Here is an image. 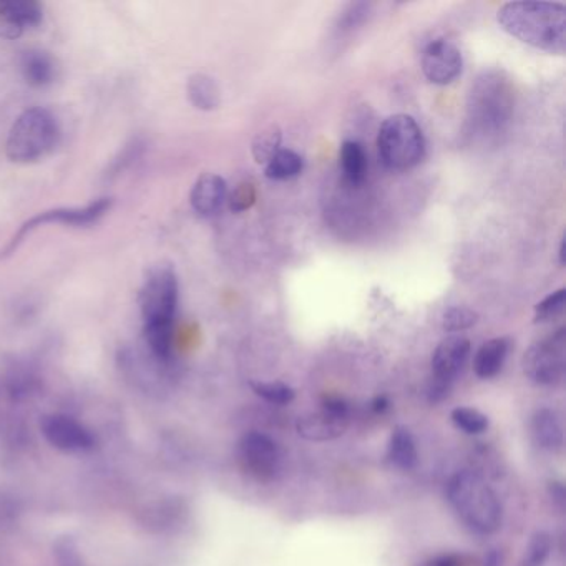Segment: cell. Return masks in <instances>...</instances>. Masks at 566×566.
I'll return each instance as SVG.
<instances>
[{"instance_id":"cell-1","label":"cell","mask_w":566,"mask_h":566,"mask_svg":"<svg viewBox=\"0 0 566 566\" xmlns=\"http://www.w3.org/2000/svg\"><path fill=\"white\" fill-rule=\"evenodd\" d=\"M500 28L548 54L566 51V8L558 2H506L496 14Z\"/></svg>"},{"instance_id":"cell-2","label":"cell","mask_w":566,"mask_h":566,"mask_svg":"<svg viewBox=\"0 0 566 566\" xmlns=\"http://www.w3.org/2000/svg\"><path fill=\"white\" fill-rule=\"evenodd\" d=\"M515 108L512 82L499 71L483 72L467 98V127L479 138H495L506 130Z\"/></svg>"},{"instance_id":"cell-3","label":"cell","mask_w":566,"mask_h":566,"mask_svg":"<svg viewBox=\"0 0 566 566\" xmlns=\"http://www.w3.org/2000/svg\"><path fill=\"white\" fill-rule=\"evenodd\" d=\"M447 500L465 526L479 535H492L502 526L499 495L479 473L470 470L453 473L447 483Z\"/></svg>"},{"instance_id":"cell-4","label":"cell","mask_w":566,"mask_h":566,"mask_svg":"<svg viewBox=\"0 0 566 566\" xmlns=\"http://www.w3.org/2000/svg\"><path fill=\"white\" fill-rule=\"evenodd\" d=\"M61 137L57 118L48 108H29L12 125L6 154L14 164H34L51 154Z\"/></svg>"},{"instance_id":"cell-5","label":"cell","mask_w":566,"mask_h":566,"mask_svg":"<svg viewBox=\"0 0 566 566\" xmlns=\"http://www.w3.org/2000/svg\"><path fill=\"white\" fill-rule=\"evenodd\" d=\"M377 148L389 170L407 171L417 167L426 155V138L410 115H392L380 125Z\"/></svg>"},{"instance_id":"cell-6","label":"cell","mask_w":566,"mask_h":566,"mask_svg":"<svg viewBox=\"0 0 566 566\" xmlns=\"http://www.w3.org/2000/svg\"><path fill=\"white\" fill-rule=\"evenodd\" d=\"M178 296H180V286H178L174 268L168 264L151 268L140 290L144 331L175 329Z\"/></svg>"},{"instance_id":"cell-7","label":"cell","mask_w":566,"mask_h":566,"mask_svg":"<svg viewBox=\"0 0 566 566\" xmlns=\"http://www.w3.org/2000/svg\"><path fill=\"white\" fill-rule=\"evenodd\" d=\"M565 329L533 344L523 357V370L536 386H556L565 376Z\"/></svg>"},{"instance_id":"cell-8","label":"cell","mask_w":566,"mask_h":566,"mask_svg":"<svg viewBox=\"0 0 566 566\" xmlns=\"http://www.w3.org/2000/svg\"><path fill=\"white\" fill-rule=\"evenodd\" d=\"M114 200L112 198H101L95 200L94 203L87 205L84 208H57V210L44 211V213L35 214L31 220L22 224L21 230L18 231L12 238L9 247L6 248L4 256L15 253L22 241L38 230V228L45 227V224H69V227H88V224L97 223L101 218L111 211Z\"/></svg>"},{"instance_id":"cell-9","label":"cell","mask_w":566,"mask_h":566,"mask_svg":"<svg viewBox=\"0 0 566 566\" xmlns=\"http://www.w3.org/2000/svg\"><path fill=\"white\" fill-rule=\"evenodd\" d=\"M349 422V403L340 397H326L321 410L304 413L297 419L296 430L310 442H331L346 433Z\"/></svg>"},{"instance_id":"cell-10","label":"cell","mask_w":566,"mask_h":566,"mask_svg":"<svg viewBox=\"0 0 566 566\" xmlns=\"http://www.w3.org/2000/svg\"><path fill=\"white\" fill-rule=\"evenodd\" d=\"M238 462L248 475L270 482L281 470L280 446L266 433L251 430L238 442Z\"/></svg>"},{"instance_id":"cell-11","label":"cell","mask_w":566,"mask_h":566,"mask_svg":"<svg viewBox=\"0 0 566 566\" xmlns=\"http://www.w3.org/2000/svg\"><path fill=\"white\" fill-rule=\"evenodd\" d=\"M41 432L54 449L65 453H87L97 446L92 430L65 413L45 416L41 422Z\"/></svg>"},{"instance_id":"cell-12","label":"cell","mask_w":566,"mask_h":566,"mask_svg":"<svg viewBox=\"0 0 566 566\" xmlns=\"http://www.w3.org/2000/svg\"><path fill=\"white\" fill-rule=\"evenodd\" d=\"M463 59L455 44L447 39H437L427 45L422 55V72L433 85H450L460 77Z\"/></svg>"},{"instance_id":"cell-13","label":"cell","mask_w":566,"mask_h":566,"mask_svg":"<svg viewBox=\"0 0 566 566\" xmlns=\"http://www.w3.org/2000/svg\"><path fill=\"white\" fill-rule=\"evenodd\" d=\"M470 340L463 336H449L433 350L432 379L453 386L470 356Z\"/></svg>"},{"instance_id":"cell-14","label":"cell","mask_w":566,"mask_h":566,"mask_svg":"<svg viewBox=\"0 0 566 566\" xmlns=\"http://www.w3.org/2000/svg\"><path fill=\"white\" fill-rule=\"evenodd\" d=\"M42 19L44 11L34 0L0 2V32L6 38H19L25 29L38 28Z\"/></svg>"},{"instance_id":"cell-15","label":"cell","mask_w":566,"mask_h":566,"mask_svg":"<svg viewBox=\"0 0 566 566\" xmlns=\"http://www.w3.org/2000/svg\"><path fill=\"white\" fill-rule=\"evenodd\" d=\"M228 200V185L220 175L205 174L191 190L190 201L200 217L211 218L220 213Z\"/></svg>"},{"instance_id":"cell-16","label":"cell","mask_w":566,"mask_h":566,"mask_svg":"<svg viewBox=\"0 0 566 566\" xmlns=\"http://www.w3.org/2000/svg\"><path fill=\"white\" fill-rule=\"evenodd\" d=\"M532 433L542 449L548 452L563 449V423L555 410L548 407L536 410L532 417Z\"/></svg>"},{"instance_id":"cell-17","label":"cell","mask_w":566,"mask_h":566,"mask_svg":"<svg viewBox=\"0 0 566 566\" xmlns=\"http://www.w3.org/2000/svg\"><path fill=\"white\" fill-rule=\"evenodd\" d=\"M510 340L506 337H495L486 340L473 359V370L480 379H492L499 376L500 370L505 366L506 356H509Z\"/></svg>"},{"instance_id":"cell-18","label":"cell","mask_w":566,"mask_h":566,"mask_svg":"<svg viewBox=\"0 0 566 566\" xmlns=\"http://www.w3.org/2000/svg\"><path fill=\"white\" fill-rule=\"evenodd\" d=\"M387 457L397 469L406 470V472L416 469L417 462H419V452H417L416 439L407 427L397 426L392 430Z\"/></svg>"},{"instance_id":"cell-19","label":"cell","mask_w":566,"mask_h":566,"mask_svg":"<svg viewBox=\"0 0 566 566\" xmlns=\"http://www.w3.org/2000/svg\"><path fill=\"white\" fill-rule=\"evenodd\" d=\"M187 94L191 105L201 112L217 111L221 104V92L217 82L205 74H195L188 78Z\"/></svg>"},{"instance_id":"cell-20","label":"cell","mask_w":566,"mask_h":566,"mask_svg":"<svg viewBox=\"0 0 566 566\" xmlns=\"http://www.w3.org/2000/svg\"><path fill=\"white\" fill-rule=\"evenodd\" d=\"M340 167H343L344 178L353 187H359L366 181L369 161L363 145L354 140L344 142L340 147Z\"/></svg>"},{"instance_id":"cell-21","label":"cell","mask_w":566,"mask_h":566,"mask_svg":"<svg viewBox=\"0 0 566 566\" xmlns=\"http://www.w3.org/2000/svg\"><path fill=\"white\" fill-rule=\"evenodd\" d=\"M22 74L32 87H48L55 78L54 61L44 52H28L22 59Z\"/></svg>"},{"instance_id":"cell-22","label":"cell","mask_w":566,"mask_h":566,"mask_svg":"<svg viewBox=\"0 0 566 566\" xmlns=\"http://www.w3.org/2000/svg\"><path fill=\"white\" fill-rule=\"evenodd\" d=\"M303 158L293 150H280L266 165L270 180L283 181L297 177L303 171Z\"/></svg>"},{"instance_id":"cell-23","label":"cell","mask_w":566,"mask_h":566,"mask_svg":"<svg viewBox=\"0 0 566 566\" xmlns=\"http://www.w3.org/2000/svg\"><path fill=\"white\" fill-rule=\"evenodd\" d=\"M450 419L455 423L457 429L469 436H480L489 429V417L473 407H457L450 412Z\"/></svg>"},{"instance_id":"cell-24","label":"cell","mask_w":566,"mask_h":566,"mask_svg":"<svg viewBox=\"0 0 566 566\" xmlns=\"http://www.w3.org/2000/svg\"><path fill=\"white\" fill-rule=\"evenodd\" d=\"M281 130L276 125L264 128L253 142V157L256 164H270L271 158L281 150Z\"/></svg>"},{"instance_id":"cell-25","label":"cell","mask_w":566,"mask_h":566,"mask_svg":"<svg viewBox=\"0 0 566 566\" xmlns=\"http://www.w3.org/2000/svg\"><path fill=\"white\" fill-rule=\"evenodd\" d=\"M52 555L55 566H87L84 553L74 536L65 535L55 539Z\"/></svg>"},{"instance_id":"cell-26","label":"cell","mask_w":566,"mask_h":566,"mask_svg":"<svg viewBox=\"0 0 566 566\" xmlns=\"http://www.w3.org/2000/svg\"><path fill=\"white\" fill-rule=\"evenodd\" d=\"M251 389L258 397L273 403V406H287L296 397L293 387L284 382H277V380H274V382H251Z\"/></svg>"},{"instance_id":"cell-27","label":"cell","mask_w":566,"mask_h":566,"mask_svg":"<svg viewBox=\"0 0 566 566\" xmlns=\"http://www.w3.org/2000/svg\"><path fill=\"white\" fill-rule=\"evenodd\" d=\"M553 542L552 535L546 532H536L530 538L526 546L525 556H523L522 566H543L552 553Z\"/></svg>"},{"instance_id":"cell-28","label":"cell","mask_w":566,"mask_h":566,"mask_svg":"<svg viewBox=\"0 0 566 566\" xmlns=\"http://www.w3.org/2000/svg\"><path fill=\"white\" fill-rule=\"evenodd\" d=\"M479 321V314L465 306H453L443 313L442 327L447 333H460L470 329Z\"/></svg>"},{"instance_id":"cell-29","label":"cell","mask_w":566,"mask_h":566,"mask_svg":"<svg viewBox=\"0 0 566 566\" xmlns=\"http://www.w3.org/2000/svg\"><path fill=\"white\" fill-rule=\"evenodd\" d=\"M566 291L558 290L555 293L546 296L545 300L539 301L535 306V323H548L555 319L565 310Z\"/></svg>"},{"instance_id":"cell-30","label":"cell","mask_w":566,"mask_h":566,"mask_svg":"<svg viewBox=\"0 0 566 566\" xmlns=\"http://www.w3.org/2000/svg\"><path fill=\"white\" fill-rule=\"evenodd\" d=\"M256 188H254V185L250 184V181H243V184L238 185V187L228 195V207H230L233 213H243V211L253 208V205L256 203Z\"/></svg>"},{"instance_id":"cell-31","label":"cell","mask_w":566,"mask_h":566,"mask_svg":"<svg viewBox=\"0 0 566 566\" xmlns=\"http://www.w3.org/2000/svg\"><path fill=\"white\" fill-rule=\"evenodd\" d=\"M21 509H19L18 500L8 493L0 492V532L12 526V523L18 520Z\"/></svg>"},{"instance_id":"cell-32","label":"cell","mask_w":566,"mask_h":566,"mask_svg":"<svg viewBox=\"0 0 566 566\" xmlns=\"http://www.w3.org/2000/svg\"><path fill=\"white\" fill-rule=\"evenodd\" d=\"M420 566H473V559L463 553H443L427 559Z\"/></svg>"},{"instance_id":"cell-33","label":"cell","mask_w":566,"mask_h":566,"mask_svg":"<svg viewBox=\"0 0 566 566\" xmlns=\"http://www.w3.org/2000/svg\"><path fill=\"white\" fill-rule=\"evenodd\" d=\"M367 12H369V6H350V8L344 12L343 19H340V29H343V31H350V29L356 28V25L363 24V22L366 21Z\"/></svg>"},{"instance_id":"cell-34","label":"cell","mask_w":566,"mask_h":566,"mask_svg":"<svg viewBox=\"0 0 566 566\" xmlns=\"http://www.w3.org/2000/svg\"><path fill=\"white\" fill-rule=\"evenodd\" d=\"M142 147L144 145L140 144L138 140L132 142L130 145H128L127 148H125L124 151H122L120 158L118 160H115V164L112 165L111 175H118L120 171H124L125 168L128 167V165L132 164V161L135 160V158L138 157V154H140Z\"/></svg>"},{"instance_id":"cell-35","label":"cell","mask_w":566,"mask_h":566,"mask_svg":"<svg viewBox=\"0 0 566 566\" xmlns=\"http://www.w3.org/2000/svg\"><path fill=\"white\" fill-rule=\"evenodd\" d=\"M389 399H387L386 396H379L373 400V403H370V409H373L376 413H384L387 409H389Z\"/></svg>"},{"instance_id":"cell-36","label":"cell","mask_w":566,"mask_h":566,"mask_svg":"<svg viewBox=\"0 0 566 566\" xmlns=\"http://www.w3.org/2000/svg\"><path fill=\"white\" fill-rule=\"evenodd\" d=\"M502 553L499 549H492L489 555L485 556L483 566H502Z\"/></svg>"},{"instance_id":"cell-37","label":"cell","mask_w":566,"mask_h":566,"mask_svg":"<svg viewBox=\"0 0 566 566\" xmlns=\"http://www.w3.org/2000/svg\"><path fill=\"white\" fill-rule=\"evenodd\" d=\"M558 254H559V264H565V241H562V243H559V251H558Z\"/></svg>"}]
</instances>
